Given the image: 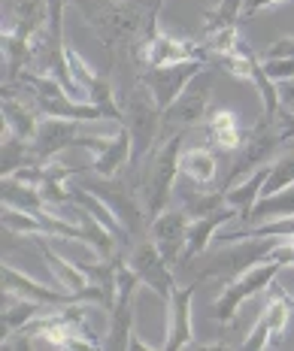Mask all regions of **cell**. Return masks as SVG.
<instances>
[{"label": "cell", "instance_id": "1", "mask_svg": "<svg viewBox=\"0 0 294 351\" xmlns=\"http://www.w3.org/2000/svg\"><path fill=\"white\" fill-rule=\"evenodd\" d=\"M182 134H173L170 140H164L155 152L149 155V167L143 170V179H139V191H143V209L146 218H158L161 212L167 209V200H170V191L176 185V176H179V158H182Z\"/></svg>", "mask_w": 294, "mask_h": 351}, {"label": "cell", "instance_id": "2", "mask_svg": "<svg viewBox=\"0 0 294 351\" xmlns=\"http://www.w3.org/2000/svg\"><path fill=\"white\" fill-rule=\"evenodd\" d=\"M279 245V237H261V239H234V245L222 248V252L203 258L201 267H194L197 279H222L231 282L249 267L267 261L270 252Z\"/></svg>", "mask_w": 294, "mask_h": 351}, {"label": "cell", "instance_id": "3", "mask_svg": "<svg viewBox=\"0 0 294 351\" xmlns=\"http://www.w3.org/2000/svg\"><path fill=\"white\" fill-rule=\"evenodd\" d=\"M285 269V263L279 261H261L255 263V267H249L246 273H240L237 279L225 282V291L218 294L216 306H212V315L222 327L234 324V318H237V309L242 303H246L249 297L261 294V291H270V285L276 282V276Z\"/></svg>", "mask_w": 294, "mask_h": 351}, {"label": "cell", "instance_id": "4", "mask_svg": "<svg viewBox=\"0 0 294 351\" xmlns=\"http://www.w3.org/2000/svg\"><path fill=\"white\" fill-rule=\"evenodd\" d=\"M210 91H212V73L201 70L185 85V91H182L179 97L161 112V140H158V145L164 140H170L173 134H179V130H188L191 124L207 119L210 115Z\"/></svg>", "mask_w": 294, "mask_h": 351}, {"label": "cell", "instance_id": "5", "mask_svg": "<svg viewBox=\"0 0 294 351\" xmlns=\"http://www.w3.org/2000/svg\"><path fill=\"white\" fill-rule=\"evenodd\" d=\"M139 276L131 269L128 261H122L119 267V288H115V303L109 309V339L106 348L124 351L131 348L137 327H134V309H137V291H139Z\"/></svg>", "mask_w": 294, "mask_h": 351}, {"label": "cell", "instance_id": "6", "mask_svg": "<svg viewBox=\"0 0 294 351\" xmlns=\"http://www.w3.org/2000/svg\"><path fill=\"white\" fill-rule=\"evenodd\" d=\"M124 124H128L131 140H134L131 164L137 167L139 160L149 158L152 152L158 149V140H161V109L146 88H143V94H131L128 112H124Z\"/></svg>", "mask_w": 294, "mask_h": 351}, {"label": "cell", "instance_id": "7", "mask_svg": "<svg viewBox=\"0 0 294 351\" xmlns=\"http://www.w3.org/2000/svg\"><path fill=\"white\" fill-rule=\"evenodd\" d=\"M201 70H207V61H179V64H167V67H143L139 85L152 94V100L164 112Z\"/></svg>", "mask_w": 294, "mask_h": 351}, {"label": "cell", "instance_id": "8", "mask_svg": "<svg viewBox=\"0 0 294 351\" xmlns=\"http://www.w3.org/2000/svg\"><path fill=\"white\" fill-rule=\"evenodd\" d=\"M279 143H282V140H279L276 121H267V119H261V124H255V128L249 130L246 143L240 145V152H237V160H234L231 173H227V182H225V188L237 185V182H240V179H246L249 173H255V170H258V167L270 164V158L276 155V145H279Z\"/></svg>", "mask_w": 294, "mask_h": 351}, {"label": "cell", "instance_id": "9", "mask_svg": "<svg viewBox=\"0 0 294 351\" xmlns=\"http://www.w3.org/2000/svg\"><path fill=\"white\" fill-rule=\"evenodd\" d=\"M131 269L139 276V282L146 285V288H152L158 297L170 300L173 291H176V279H173V269L167 258L158 252V245L152 243V239H146V243H139L134 248V254L128 258Z\"/></svg>", "mask_w": 294, "mask_h": 351}, {"label": "cell", "instance_id": "10", "mask_svg": "<svg viewBox=\"0 0 294 351\" xmlns=\"http://www.w3.org/2000/svg\"><path fill=\"white\" fill-rule=\"evenodd\" d=\"M79 124L70 119H40L36 136L31 140V160L34 164H52L64 149H73L79 140Z\"/></svg>", "mask_w": 294, "mask_h": 351}, {"label": "cell", "instance_id": "11", "mask_svg": "<svg viewBox=\"0 0 294 351\" xmlns=\"http://www.w3.org/2000/svg\"><path fill=\"white\" fill-rule=\"evenodd\" d=\"M188 224H191L188 209H164L149 224V239L158 245V252L164 254L170 267L182 261L185 239H188Z\"/></svg>", "mask_w": 294, "mask_h": 351}, {"label": "cell", "instance_id": "12", "mask_svg": "<svg viewBox=\"0 0 294 351\" xmlns=\"http://www.w3.org/2000/svg\"><path fill=\"white\" fill-rule=\"evenodd\" d=\"M179 61L210 64V49L194 40H176V36L158 31L149 46H146L143 58H139V67H167V64H179Z\"/></svg>", "mask_w": 294, "mask_h": 351}, {"label": "cell", "instance_id": "13", "mask_svg": "<svg viewBox=\"0 0 294 351\" xmlns=\"http://www.w3.org/2000/svg\"><path fill=\"white\" fill-rule=\"evenodd\" d=\"M0 279H3V291H10V294H16V297H27L40 306H49V309L76 303V294H70V291H64V288H52V285L36 282V279H31V276L21 273V269H16L12 263H3V267H0Z\"/></svg>", "mask_w": 294, "mask_h": 351}, {"label": "cell", "instance_id": "14", "mask_svg": "<svg viewBox=\"0 0 294 351\" xmlns=\"http://www.w3.org/2000/svg\"><path fill=\"white\" fill-rule=\"evenodd\" d=\"M194 285L188 288H176L170 303V324H167V339L161 342V348L167 351H179L194 346V324H191V300H194Z\"/></svg>", "mask_w": 294, "mask_h": 351}, {"label": "cell", "instance_id": "15", "mask_svg": "<svg viewBox=\"0 0 294 351\" xmlns=\"http://www.w3.org/2000/svg\"><path fill=\"white\" fill-rule=\"evenodd\" d=\"M231 218H237V209L234 206H222L216 212H210V215H197L191 218L188 224V239H185V252H182V263L191 267L201 254H207V248L212 243V237H216L218 228H225Z\"/></svg>", "mask_w": 294, "mask_h": 351}, {"label": "cell", "instance_id": "16", "mask_svg": "<svg viewBox=\"0 0 294 351\" xmlns=\"http://www.w3.org/2000/svg\"><path fill=\"white\" fill-rule=\"evenodd\" d=\"M49 239H52V237H40V239H36V248H40V254H43V261H46V267L52 269L55 282L61 285L64 291L76 294V300H82V303H91L88 276L82 273V267H79V263H70L67 258H61V254H58L55 248L49 245Z\"/></svg>", "mask_w": 294, "mask_h": 351}, {"label": "cell", "instance_id": "17", "mask_svg": "<svg viewBox=\"0 0 294 351\" xmlns=\"http://www.w3.org/2000/svg\"><path fill=\"white\" fill-rule=\"evenodd\" d=\"M267 176H270V164H264V167H258L255 173H249L246 179H240L237 185L225 188V200H227V206L237 209V218H240V221L252 224L255 203L261 200V194H264V182H267Z\"/></svg>", "mask_w": 294, "mask_h": 351}, {"label": "cell", "instance_id": "18", "mask_svg": "<svg viewBox=\"0 0 294 351\" xmlns=\"http://www.w3.org/2000/svg\"><path fill=\"white\" fill-rule=\"evenodd\" d=\"M131 155H134V140H131L128 124H119V130L113 134V140L104 152H98L91 160V170L100 176V179H115L122 167L131 164Z\"/></svg>", "mask_w": 294, "mask_h": 351}, {"label": "cell", "instance_id": "19", "mask_svg": "<svg viewBox=\"0 0 294 351\" xmlns=\"http://www.w3.org/2000/svg\"><path fill=\"white\" fill-rule=\"evenodd\" d=\"M207 134L222 152H240V145L246 143L249 130H242L240 115L234 112V109L216 106V109H210V115H207Z\"/></svg>", "mask_w": 294, "mask_h": 351}, {"label": "cell", "instance_id": "20", "mask_svg": "<svg viewBox=\"0 0 294 351\" xmlns=\"http://www.w3.org/2000/svg\"><path fill=\"white\" fill-rule=\"evenodd\" d=\"M91 191L104 197L106 206L115 212V218L124 224V230H128L131 237H139V233H143L146 209L137 206V200L131 197V191H124V188H91Z\"/></svg>", "mask_w": 294, "mask_h": 351}, {"label": "cell", "instance_id": "21", "mask_svg": "<svg viewBox=\"0 0 294 351\" xmlns=\"http://www.w3.org/2000/svg\"><path fill=\"white\" fill-rule=\"evenodd\" d=\"M70 200L76 203V206H82V209H88L94 218H98L104 228L113 233L115 239H119V245H128L131 243V233L124 230V224L115 218V212L106 206V200L100 194H94L91 188H70Z\"/></svg>", "mask_w": 294, "mask_h": 351}, {"label": "cell", "instance_id": "22", "mask_svg": "<svg viewBox=\"0 0 294 351\" xmlns=\"http://www.w3.org/2000/svg\"><path fill=\"white\" fill-rule=\"evenodd\" d=\"M46 309L49 306H40L27 297H16V294H10V291H3V315H0V321H3V336L25 330V327L31 324L34 318H40Z\"/></svg>", "mask_w": 294, "mask_h": 351}, {"label": "cell", "instance_id": "23", "mask_svg": "<svg viewBox=\"0 0 294 351\" xmlns=\"http://www.w3.org/2000/svg\"><path fill=\"white\" fill-rule=\"evenodd\" d=\"M36 115L40 112H36L34 106H25L21 100L10 97V91H3V130H10V134L31 143L36 136V128H40Z\"/></svg>", "mask_w": 294, "mask_h": 351}, {"label": "cell", "instance_id": "24", "mask_svg": "<svg viewBox=\"0 0 294 351\" xmlns=\"http://www.w3.org/2000/svg\"><path fill=\"white\" fill-rule=\"evenodd\" d=\"M76 173V167H67V164H46V173H43V182H40V194L46 200V206H67L70 200V188H67V176Z\"/></svg>", "mask_w": 294, "mask_h": 351}, {"label": "cell", "instance_id": "25", "mask_svg": "<svg viewBox=\"0 0 294 351\" xmlns=\"http://www.w3.org/2000/svg\"><path fill=\"white\" fill-rule=\"evenodd\" d=\"M291 312H294V297L273 282L270 285V300H267V306H264V312H261V318L267 321L270 330H273V342H282V333H285V327H289Z\"/></svg>", "mask_w": 294, "mask_h": 351}, {"label": "cell", "instance_id": "26", "mask_svg": "<svg viewBox=\"0 0 294 351\" xmlns=\"http://www.w3.org/2000/svg\"><path fill=\"white\" fill-rule=\"evenodd\" d=\"M0 197H3V206L21 209V212H40L46 209V200H43L40 188L25 185V182L12 179V176H3V185H0Z\"/></svg>", "mask_w": 294, "mask_h": 351}, {"label": "cell", "instance_id": "27", "mask_svg": "<svg viewBox=\"0 0 294 351\" xmlns=\"http://www.w3.org/2000/svg\"><path fill=\"white\" fill-rule=\"evenodd\" d=\"M179 170L182 176H188L197 188H207L216 179V158L207 149H185L179 158Z\"/></svg>", "mask_w": 294, "mask_h": 351}, {"label": "cell", "instance_id": "28", "mask_svg": "<svg viewBox=\"0 0 294 351\" xmlns=\"http://www.w3.org/2000/svg\"><path fill=\"white\" fill-rule=\"evenodd\" d=\"M282 215H294V185L282 188L276 194H264L258 203H255L252 212V224L267 221V218H282Z\"/></svg>", "mask_w": 294, "mask_h": 351}, {"label": "cell", "instance_id": "29", "mask_svg": "<svg viewBox=\"0 0 294 351\" xmlns=\"http://www.w3.org/2000/svg\"><path fill=\"white\" fill-rule=\"evenodd\" d=\"M25 164H31V145H27V140L6 130L3 145H0V176H12Z\"/></svg>", "mask_w": 294, "mask_h": 351}, {"label": "cell", "instance_id": "30", "mask_svg": "<svg viewBox=\"0 0 294 351\" xmlns=\"http://www.w3.org/2000/svg\"><path fill=\"white\" fill-rule=\"evenodd\" d=\"M242 3L246 0H218L216 10L203 12V36L225 31V27H237V21H242Z\"/></svg>", "mask_w": 294, "mask_h": 351}, {"label": "cell", "instance_id": "31", "mask_svg": "<svg viewBox=\"0 0 294 351\" xmlns=\"http://www.w3.org/2000/svg\"><path fill=\"white\" fill-rule=\"evenodd\" d=\"M289 185H294V152L282 155L276 164H270V176H267V182H264V194H276Z\"/></svg>", "mask_w": 294, "mask_h": 351}, {"label": "cell", "instance_id": "32", "mask_svg": "<svg viewBox=\"0 0 294 351\" xmlns=\"http://www.w3.org/2000/svg\"><path fill=\"white\" fill-rule=\"evenodd\" d=\"M227 206V200H225V188H218V191H201V197H194V200H188L185 203V209H188V215L191 218H197V215H210V212H216V209H222Z\"/></svg>", "mask_w": 294, "mask_h": 351}, {"label": "cell", "instance_id": "33", "mask_svg": "<svg viewBox=\"0 0 294 351\" xmlns=\"http://www.w3.org/2000/svg\"><path fill=\"white\" fill-rule=\"evenodd\" d=\"M264 70L279 85L285 79H294V58H264Z\"/></svg>", "mask_w": 294, "mask_h": 351}, {"label": "cell", "instance_id": "34", "mask_svg": "<svg viewBox=\"0 0 294 351\" xmlns=\"http://www.w3.org/2000/svg\"><path fill=\"white\" fill-rule=\"evenodd\" d=\"M276 130H279V140H282V143L294 140V112H291V109L282 106L276 112Z\"/></svg>", "mask_w": 294, "mask_h": 351}, {"label": "cell", "instance_id": "35", "mask_svg": "<svg viewBox=\"0 0 294 351\" xmlns=\"http://www.w3.org/2000/svg\"><path fill=\"white\" fill-rule=\"evenodd\" d=\"M264 58H294V36H282V40H276L273 46L267 49V55Z\"/></svg>", "mask_w": 294, "mask_h": 351}, {"label": "cell", "instance_id": "36", "mask_svg": "<svg viewBox=\"0 0 294 351\" xmlns=\"http://www.w3.org/2000/svg\"><path fill=\"white\" fill-rule=\"evenodd\" d=\"M276 3H285V0H246V3H242V16L240 19H252V16H258V12L270 10V6H276Z\"/></svg>", "mask_w": 294, "mask_h": 351}, {"label": "cell", "instance_id": "37", "mask_svg": "<svg viewBox=\"0 0 294 351\" xmlns=\"http://www.w3.org/2000/svg\"><path fill=\"white\" fill-rule=\"evenodd\" d=\"M279 100H282L285 109H294V79L279 82Z\"/></svg>", "mask_w": 294, "mask_h": 351}]
</instances>
